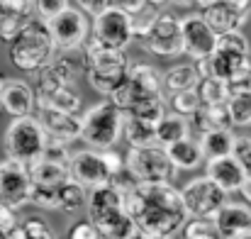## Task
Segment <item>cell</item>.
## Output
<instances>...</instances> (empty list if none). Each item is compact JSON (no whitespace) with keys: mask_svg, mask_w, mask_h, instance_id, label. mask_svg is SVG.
Returning <instances> with one entry per match:
<instances>
[{"mask_svg":"<svg viewBox=\"0 0 251 239\" xmlns=\"http://www.w3.org/2000/svg\"><path fill=\"white\" fill-rule=\"evenodd\" d=\"M125 212L137 232L161 239H171L188 222L180 193L171 183H137L125 198Z\"/></svg>","mask_w":251,"mask_h":239,"instance_id":"obj_1","label":"cell"},{"mask_svg":"<svg viewBox=\"0 0 251 239\" xmlns=\"http://www.w3.org/2000/svg\"><path fill=\"white\" fill-rule=\"evenodd\" d=\"M56 52H59V49L54 47L47 25L34 17V20L10 42L7 56H10V61H12L15 69H20V71H25V74H37L39 69H44L47 64L54 61Z\"/></svg>","mask_w":251,"mask_h":239,"instance_id":"obj_2","label":"cell"},{"mask_svg":"<svg viewBox=\"0 0 251 239\" xmlns=\"http://www.w3.org/2000/svg\"><path fill=\"white\" fill-rule=\"evenodd\" d=\"M164 79L161 71L156 66H149L144 61L139 64H129V71L125 80L112 90L110 103L120 110V112H129L132 107H137L144 100L151 98H164Z\"/></svg>","mask_w":251,"mask_h":239,"instance_id":"obj_3","label":"cell"},{"mask_svg":"<svg viewBox=\"0 0 251 239\" xmlns=\"http://www.w3.org/2000/svg\"><path fill=\"white\" fill-rule=\"evenodd\" d=\"M47 134L39 127V122L32 117H20L12 120L5 130V154L7 161H15L25 168L34 166L37 161H42L44 149H47Z\"/></svg>","mask_w":251,"mask_h":239,"instance_id":"obj_4","label":"cell"},{"mask_svg":"<svg viewBox=\"0 0 251 239\" xmlns=\"http://www.w3.org/2000/svg\"><path fill=\"white\" fill-rule=\"evenodd\" d=\"M120 132H122V112L110 100L93 105L81 115L78 139H83L93 152H107L120 139Z\"/></svg>","mask_w":251,"mask_h":239,"instance_id":"obj_5","label":"cell"},{"mask_svg":"<svg viewBox=\"0 0 251 239\" xmlns=\"http://www.w3.org/2000/svg\"><path fill=\"white\" fill-rule=\"evenodd\" d=\"M85 54H88L85 79L90 88L98 90L100 95H112V90L125 80L129 71V59L125 56V52H112L95 44H85Z\"/></svg>","mask_w":251,"mask_h":239,"instance_id":"obj_6","label":"cell"},{"mask_svg":"<svg viewBox=\"0 0 251 239\" xmlns=\"http://www.w3.org/2000/svg\"><path fill=\"white\" fill-rule=\"evenodd\" d=\"M195 15L217 34L242 32V27L251 17V2L247 0H207L195 2Z\"/></svg>","mask_w":251,"mask_h":239,"instance_id":"obj_7","label":"cell"},{"mask_svg":"<svg viewBox=\"0 0 251 239\" xmlns=\"http://www.w3.org/2000/svg\"><path fill=\"white\" fill-rule=\"evenodd\" d=\"M125 168L137 183H171L178 173L166 149L159 144L147 149H129V154H125Z\"/></svg>","mask_w":251,"mask_h":239,"instance_id":"obj_8","label":"cell"},{"mask_svg":"<svg viewBox=\"0 0 251 239\" xmlns=\"http://www.w3.org/2000/svg\"><path fill=\"white\" fill-rule=\"evenodd\" d=\"M180 200L185 208V215L190 220H212L227 203V193H222L212 181L205 176L188 181L180 190Z\"/></svg>","mask_w":251,"mask_h":239,"instance_id":"obj_9","label":"cell"},{"mask_svg":"<svg viewBox=\"0 0 251 239\" xmlns=\"http://www.w3.org/2000/svg\"><path fill=\"white\" fill-rule=\"evenodd\" d=\"M44 25H47V29L51 34V42H54V47L59 52L61 49H78V47L88 44L90 22L74 2H69L59 15H54Z\"/></svg>","mask_w":251,"mask_h":239,"instance_id":"obj_10","label":"cell"},{"mask_svg":"<svg viewBox=\"0 0 251 239\" xmlns=\"http://www.w3.org/2000/svg\"><path fill=\"white\" fill-rule=\"evenodd\" d=\"M249 39L242 32H229L217 37L215 52L210 56L212 64V79L227 80L232 79L237 71H242L244 66H249Z\"/></svg>","mask_w":251,"mask_h":239,"instance_id":"obj_11","label":"cell"},{"mask_svg":"<svg viewBox=\"0 0 251 239\" xmlns=\"http://www.w3.org/2000/svg\"><path fill=\"white\" fill-rule=\"evenodd\" d=\"M132 42H134V37H132L129 17L115 2L102 15H98L93 20V39H90V44L102 47V49H112V52H125Z\"/></svg>","mask_w":251,"mask_h":239,"instance_id":"obj_12","label":"cell"},{"mask_svg":"<svg viewBox=\"0 0 251 239\" xmlns=\"http://www.w3.org/2000/svg\"><path fill=\"white\" fill-rule=\"evenodd\" d=\"M142 49L154 54V56H180L183 44H180V20L171 12H159L156 22L149 27V32L139 39Z\"/></svg>","mask_w":251,"mask_h":239,"instance_id":"obj_13","label":"cell"},{"mask_svg":"<svg viewBox=\"0 0 251 239\" xmlns=\"http://www.w3.org/2000/svg\"><path fill=\"white\" fill-rule=\"evenodd\" d=\"M180 20V44H183V54L190 56L193 61H200V59H207L212 56L215 52V44H217V34L195 15H183L178 17Z\"/></svg>","mask_w":251,"mask_h":239,"instance_id":"obj_14","label":"cell"},{"mask_svg":"<svg viewBox=\"0 0 251 239\" xmlns=\"http://www.w3.org/2000/svg\"><path fill=\"white\" fill-rule=\"evenodd\" d=\"M29 203V176L27 168L15 161H0V205L20 210Z\"/></svg>","mask_w":251,"mask_h":239,"instance_id":"obj_15","label":"cell"},{"mask_svg":"<svg viewBox=\"0 0 251 239\" xmlns=\"http://www.w3.org/2000/svg\"><path fill=\"white\" fill-rule=\"evenodd\" d=\"M34 120L44 130L49 142H56V144H64V147L76 142L78 134H81V117L78 115H66V112H56V110H49V107H37Z\"/></svg>","mask_w":251,"mask_h":239,"instance_id":"obj_16","label":"cell"},{"mask_svg":"<svg viewBox=\"0 0 251 239\" xmlns=\"http://www.w3.org/2000/svg\"><path fill=\"white\" fill-rule=\"evenodd\" d=\"M69 176L71 181H76L78 186L83 188H98V186H105L110 181V173L102 163L100 152H93V149H83V152H76L71 154L69 159Z\"/></svg>","mask_w":251,"mask_h":239,"instance_id":"obj_17","label":"cell"},{"mask_svg":"<svg viewBox=\"0 0 251 239\" xmlns=\"http://www.w3.org/2000/svg\"><path fill=\"white\" fill-rule=\"evenodd\" d=\"M0 107L12 115V120L20 117H32L37 110V100H34V90L29 83L20 79H7L2 80V93H0Z\"/></svg>","mask_w":251,"mask_h":239,"instance_id":"obj_18","label":"cell"},{"mask_svg":"<svg viewBox=\"0 0 251 239\" xmlns=\"http://www.w3.org/2000/svg\"><path fill=\"white\" fill-rule=\"evenodd\" d=\"M212 225L222 239H239L251 232V208L247 203H225V208L212 217Z\"/></svg>","mask_w":251,"mask_h":239,"instance_id":"obj_19","label":"cell"},{"mask_svg":"<svg viewBox=\"0 0 251 239\" xmlns=\"http://www.w3.org/2000/svg\"><path fill=\"white\" fill-rule=\"evenodd\" d=\"M34 2L27 0H0V42H12L34 17Z\"/></svg>","mask_w":251,"mask_h":239,"instance_id":"obj_20","label":"cell"},{"mask_svg":"<svg viewBox=\"0 0 251 239\" xmlns=\"http://www.w3.org/2000/svg\"><path fill=\"white\" fill-rule=\"evenodd\" d=\"M90 225L95 227L100 239H132L134 232H137V227H134L132 217L125 212V208L93 212L90 215Z\"/></svg>","mask_w":251,"mask_h":239,"instance_id":"obj_21","label":"cell"},{"mask_svg":"<svg viewBox=\"0 0 251 239\" xmlns=\"http://www.w3.org/2000/svg\"><path fill=\"white\" fill-rule=\"evenodd\" d=\"M205 178L212 181L222 193H239L242 186L247 183V173L242 171V166L234 161V157H225V159H212L205 166Z\"/></svg>","mask_w":251,"mask_h":239,"instance_id":"obj_22","label":"cell"},{"mask_svg":"<svg viewBox=\"0 0 251 239\" xmlns=\"http://www.w3.org/2000/svg\"><path fill=\"white\" fill-rule=\"evenodd\" d=\"M188 130L200 134V137L207 134V132H215V130H232L227 103L225 105H200L188 117Z\"/></svg>","mask_w":251,"mask_h":239,"instance_id":"obj_23","label":"cell"},{"mask_svg":"<svg viewBox=\"0 0 251 239\" xmlns=\"http://www.w3.org/2000/svg\"><path fill=\"white\" fill-rule=\"evenodd\" d=\"M127 17H129V27H132V37L134 39H142L149 27L156 22L159 12H161V5L159 2H149V0H134V2H115Z\"/></svg>","mask_w":251,"mask_h":239,"instance_id":"obj_24","label":"cell"},{"mask_svg":"<svg viewBox=\"0 0 251 239\" xmlns=\"http://www.w3.org/2000/svg\"><path fill=\"white\" fill-rule=\"evenodd\" d=\"M27 176H29L32 190H59L66 181H71L66 166H59V163H51V161L44 159L37 161L34 166H29Z\"/></svg>","mask_w":251,"mask_h":239,"instance_id":"obj_25","label":"cell"},{"mask_svg":"<svg viewBox=\"0 0 251 239\" xmlns=\"http://www.w3.org/2000/svg\"><path fill=\"white\" fill-rule=\"evenodd\" d=\"M56 71L64 76V80L69 85H74L78 79H83L85 71H88V54H85V47H78V49H61L56 52L54 61Z\"/></svg>","mask_w":251,"mask_h":239,"instance_id":"obj_26","label":"cell"},{"mask_svg":"<svg viewBox=\"0 0 251 239\" xmlns=\"http://www.w3.org/2000/svg\"><path fill=\"white\" fill-rule=\"evenodd\" d=\"M120 137H125L129 149H147V147L156 144V125H149L144 120H137V117L122 112V132H120Z\"/></svg>","mask_w":251,"mask_h":239,"instance_id":"obj_27","label":"cell"},{"mask_svg":"<svg viewBox=\"0 0 251 239\" xmlns=\"http://www.w3.org/2000/svg\"><path fill=\"white\" fill-rule=\"evenodd\" d=\"M234 142H237V134H234L232 130H215V132L202 134L200 142H198V147H200V152H202V159L212 161V159L232 157Z\"/></svg>","mask_w":251,"mask_h":239,"instance_id":"obj_28","label":"cell"},{"mask_svg":"<svg viewBox=\"0 0 251 239\" xmlns=\"http://www.w3.org/2000/svg\"><path fill=\"white\" fill-rule=\"evenodd\" d=\"M166 154L176 171H195V168L205 161L200 147H198V142L190 139V137L183 139V142H178V144H173V147H168Z\"/></svg>","mask_w":251,"mask_h":239,"instance_id":"obj_29","label":"cell"},{"mask_svg":"<svg viewBox=\"0 0 251 239\" xmlns=\"http://www.w3.org/2000/svg\"><path fill=\"white\" fill-rule=\"evenodd\" d=\"M188 137H190L188 120H183V117H178V115L166 112V117L156 125V144L164 147V149L178 144V142H183V139H188Z\"/></svg>","mask_w":251,"mask_h":239,"instance_id":"obj_30","label":"cell"},{"mask_svg":"<svg viewBox=\"0 0 251 239\" xmlns=\"http://www.w3.org/2000/svg\"><path fill=\"white\" fill-rule=\"evenodd\" d=\"M85 205H88L90 215L93 212H102V210H115V208H125V195L115 186L105 183V186H98V188L90 190Z\"/></svg>","mask_w":251,"mask_h":239,"instance_id":"obj_31","label":"cell"},{"mask_svg":"<svg viewBox=\"0 0 251 239\" xmlns=\"http://www.w3.org/2000/svg\"><path fill=\"white\" fill-rule=\"evenodd\" d=\"M164 79V88L173 93H185V90H195L198 85V74L193 69V64H178V66H171L168 71L161 74Z\"/></svg>","mask_w":251,"mask_h":239,"instance_id":"obj_32","label":"cell"},{"mask_svg":"<svg viewBox=\"0 0 251 239\" xmlns=\"http://www.w3.org/2000/svg\"><path fill=\"white\" fill-rule=\"evenodd\" d=\"M37 107H49V110H56V112L78 115L81 107H83V98H81V93L74 85H66L59 93H54L51 98H47L44 103H37Z\"/></svg>","mask_w":251,"mask_h":239,"instance_id":"obj_33","label":"cell"},{"mask_svg":"<svg viewBox=\"0 0 251 239\" xmlns=\"http://www.w3.org/2000/svg\"><path fill=\"white\" fill-rule=\"evenodd\" d=\"M85 200H88V193L76 181H66L56 190V210H61V212H76L78 208L85 205Z\"/></svg>","mask_w":251,"mask_h":239,"instance_id":"obj_34","label":"cell"},{"mask_svg":"<svg viewBox=\"0 0 251 239\" xmlns=\"http://www.w3.org/2000/svg\"><path fill=\"white\" fill-rule=\"evenodd\" d=\"M195 95H198L200 105H225L227 103V85H225V80L220 79L198 80Z\"/></svg>","mask_w":251,"mask_h":239,"instance_id":"obj_35","label":"cell"},{"mask_svg":"<svg viewBox=\"0 0 251 239\" xmlns=\"http://www.w3.org/2000/svg\"><path fill=\"white\" fill-rule=\"evenodd\" d=\"M125 115H132L137 120H144L149 125H159L164 117H166V98H151V100H144L139 103L137 107H132L129 112Z\"/></svg>","mask_w":251,"mask_h":239,"instance_id":"obj_36","label":"cell"},{"mask_svg":"<svg viewBox=\"0 0 251 239\" xmlns=\"http://www.w3.org/2000/svg\"><path fill=\"white\" fill-rule=\"evenodd\" d=\"M168 107H171V115H178L183 120H188L198 107H200V100L195 95V90H185V93H173L168 98Z\"/></svg>","mask_w":251,"mask_h":239,"instance_id":"obj_37","label":"cell"},{"mask_svg":"<svg viewBox=\"0 0 251 239\" xmlns=\"http://www.w3.org/2000/svg\"><path fill=\"white\" fill-rule=\"evenodd\" d=\"M227 110H229V120L232 127H247L251 125V95H239V98H229L227 100Z\"/></svg>","mask_w":251,"mask_h":239,"instance_id":"obj_38","label":"cell"},{"mask_svg":"<svg viewBox=\"0 0 251 239\" xmlns=\"http://www.w3.org/2000/svg\"><path fill=\"white\" fill-rule=\"evenodd\" d=\"M180 232L185 239H222L217 235L212 220H188Z\"/></svg>","mask_w":251,"mask_h":239,"instance_id":"obj_39","label":"cell"},{"mask_svg":"<svg viewBox=\"0 0 251 239\" xmlns=\"http://www.w3.org/2000/svg\"><path fill=\"white\" fill-rule=\"evenodd\" d=\"M225 85H227V100L239 98V95H251V64L225 80Z\"/></svg>","mask_w":251,"mask_h":239,"instance_id":"obj_40","label":"cell"},{"mask_svg":"<svg viewBox=\"0 0 251 239\" xmlns=\"http://www.w3.org/2000/svg\"><path fill=\"white\" fill-rule=\"evenodd\" d=\"M20 230H22L25 239H54L51 227L44 217H27L20 222Z\"/></svg>","mask_w":251,"mask_h":239,"instance_id":"obj_41","label":"cell"},{"mask_svg":"<svg viewBox=\"0 0 251 239\" xmlns=\"http://www.w3.org/2000/svg\"><path fill=\"white\" fill-rule=\"evenodd\" d=\"M232 157L242 166V171L247 173V178L251 181V137H237Z\"/></svg>","mask_w":251,"mask_h":239,"instance_id":"obj_42","label":"cell"},{"mask_svg":"<svg viewBox=\"0 0 251 239\" xmlns=\"http://www.w3.org/2000/svg\"><path fill=\"white\" fill-rule=\"evenodd\" d=\"M69 2L66 0H39V2H34V12H37V20H42V22H47V20H51L54 15H59L64 7H66Z\"/></svg>","mask_w":251,"mask_h":239,"instance_id":"obj_43","label":"cell"},{"mask_svg":"<svg viewBox=\"0 0 251 239\" xmlns=\"http://www.w3.org/2000/svg\"><path fill=\"white\" fill-rule=\"evenodd\" d=\"M44 161H51V163H59V166H69V149L64 144H56V142H47V149H44Z\"/></svg>","mask_w":251,"mask_h":239,"instance_id":"obj_44","label":"cell"},{"mask_svg":"<svg viewBox=\"0 0 251 239\" xmlns=\"http://www.w3.org/2000/svg\"><path fill=\"white\" fill-rule=\"evenodd\" d=\"M66 239H100V237H98L95 227L90 225V220H78V222H74L69 227Z\"/></svg>","mask_w":251,"mask_h":239,"instance_id":"obj_45","label":"cell"},{"mask_svg":"<svg viewBox=\"0 0 251 239\" xmlns=\"http://www.w3.org/2000/svg\"><path fill=\"white\" fill-rule=\"evenodd\" d=\"M100 157H102V163H105V168H107L110 178L125 171V154H120V152H112V149H107V152H100Z\"/></svg>","mask_w":251,"mask_h":239,"instance_id":"obj_46","label":"cell"},{"mask_svg":"<svg viewBox=\"0 0 251 239\" xmlns=\"http://www.w3.org/2000/svg\"><path fill=\"white\" fill-rule=\"evenodd\" d=\"M74 5H76V7L83 12L85 17L90 15V17L95 20V17H98V15H102V12H105V10H107L112 2H110V0H102V2H98V0H78V2H74Z\"/></svg>","mask_w":251,"mask_h":239,"instance_id":"obj_47","label":"cell"},{"mask_svg":"<svg viewBox=\"0 0 251 239\" xmlns=\"http://www.w3.org/2000/svg\"><path fill=\"white\" fill-rule=\"evenodd\" d=\"M17 225H20V222H17V212L0 205V237H5L7 232H12Z\"/></svg>","mask_w":251,"mask_h":239,"instance_id":"obj_48","label":"cell"},{"mask_svg":"<svg viewBox=\"0 0 251 239\" xmlns=\"http://www.w3.org/2000/svg\"><path fill=\"white\" fill-rule=\"evenodd\" d=\"M2 239H25V235H22V230H20V225H17L12 232H7V235H5Z\"/></svg>","mask_w":251,"mask_h":239,"instance_id":"obj_49","label":"cell"},{"mask_svg":"<svg viewBox=\"0 0 251 239\" xmlns=\"http://www.w3.org/2000/svg\"><path fill=\"white\" fill-rule=\"evenodd\" d=\"M132 239H161V237H149V235H142V232H134Z\"/></svg>","mask_w":251,"mask_h":239,"instance_id":"obj_50","label":"cell"},{"mask_svg":"<svg viewBox=\"0 0 251 239\" xmlns=\"http://www.w3.org/2000/svg\"><path fill=\"white\" fill-rule=\"evenodd\" d=\"M239 239H251V232H247V235H242Z\"/></svg>","mask_w":251,"mask_h":239,"instance_id":"obj_51","label":"cell"},{"mask_svg":"<svg viewBox=\"0 0 251 239\" xmlns=\"http://www.w3.org/2000/svg\"><path fill=\"white\" fill-rule=\"evenodd\" d=\"M0 93H2V79H0Z\"/></svg>","mask_w":251,"mask_h":239,"instance_id":"obj_52","label":"cell"},{"mask_svg":"<svg viewBox=\"0 0 251 239\" xmlns=\"http://www.w3.org/2000/svg\"><path fill=\"white\" fill-rule=\"evenodd\" d=\"M180 239H185V237H180Z\"/></svg>","mask_w":251,"mask_h":239,"instance_id":"obj_53","label":"cell"}]
</instances>
